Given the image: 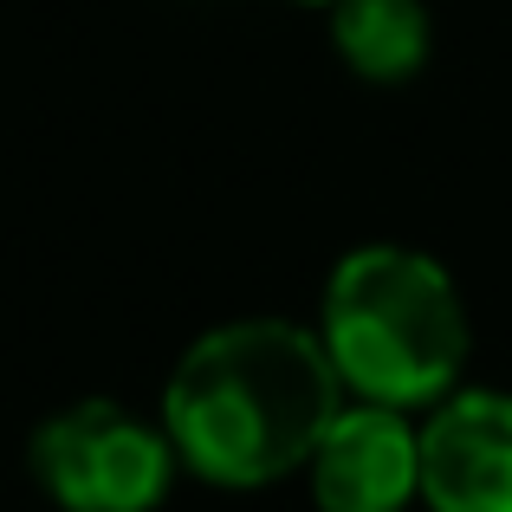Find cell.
<instances>
[{
    "mask_svg": "<svg viewBox=\"0 0 512 512\" xmlns=\"http://www.w3.org/2000/svg\"><path fill=\"white\" fill-rule=\"evenodd\" d=\"M344 409L312 325L292 318H234L201 331L163 383V428L175 461L208 487H279L305 474L318 435Z\"/></svg>",
    "mask_w": 512,
    "mask_h": 512,
    "instance_id": "6da1fadb",
    "label": "cell"
},
{
    "mask_svg": "<svg viewBox=\"0 0 512 512\" xmlns=\"http://www.w3.org/2000/svg\"><path fill=\"white\" fill-rule=\"evenodd\" d=\"M299 7H331V0H299Z\"/></svg>",
    "mask_w": 512,
    "mask_h": 512,
    "instance_id": "52a82bcc",
    "label": "cell"
},
{
    "mask_svg": "<svg viewBox=\"0 0 512 512\" xmlns=\"http://www.w3.org/2000/svg\"><path fill=\"white\" fill-rule=\"evenodd\" d=\"M312 331L344 396L409 415L448 396L474 350V318L454 273L402 240H363L331 266Z\"/></svg>",
    "mask_w": 512,
    "mask_h": 512,
    "instance_id": "7a4b0ae2",
    "label": "cell"
},
{
    "mask_svg": "<svg viewBox=\"0 0 512 512\" xmlns=\"http://www.w3.org/2000/svg\"><path fill=\"white\" fill-rule=\"evenodd\" d=\"M325 26H331V52L370 85L415 78L428 65V46H435L428 0H331Z\"/></svg>",
    "mask_w": 512,
    "mask_h": 512,
    "instance_id": "8992f818",
    "label": "cell"
},
{
    "mask_svg": "<svg viewBox=\"0 0 512 512\" xmlns=\"http://www.w3.org/2000/svg\"><path fill=\"white\" fill-rule=\"evenodd\" d=\"M175 467L169 428L111 396L72 402L33 435V474L65 512H156Z\"/></svg>",
    "mask_w": 512,
    "mask_h": 512,
    "instance_id": "3957f363",
    "label": "cell"
},
{
    "mask_svg": "<svg viewBox=\"0 0 512 512\" xmlns=\"http://www.w3.org/2000/svg\"><path fill=\"white\" fill-rule=\"evenodd\" d=\"M305 493L318 512H409L422 506V435L409 409L357 402L331 415L305 461Z\"/></svg>",
    "mask_w": 512,
    "mask_h": 512,
    "instance_id": "277c9868",
    "label": "cell"
},
{
    "mask_svg": "<svg viewBox=\"0 0 512 512\" xmlns=\"http://www.w3.org/2000/svg\"><path fill=\"white\" fill-rule=\"evenodd\" d=\"M428 512H512V389L454 383L415 415Z\"/></svg>",
    "mask_w": 512,
    "mask_h": 512,
    "instance_id": "5b68a950",
    "label": "cell"
}]
</instances>
